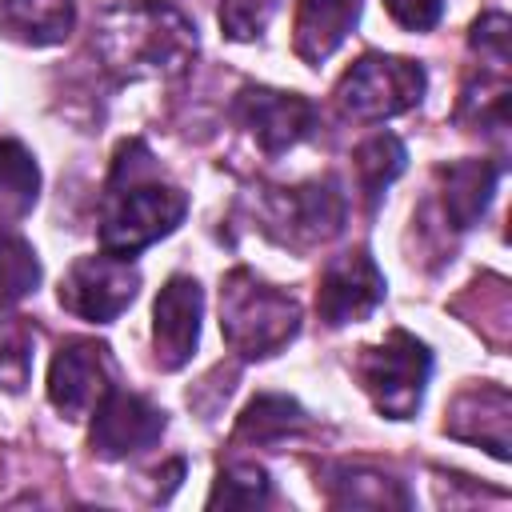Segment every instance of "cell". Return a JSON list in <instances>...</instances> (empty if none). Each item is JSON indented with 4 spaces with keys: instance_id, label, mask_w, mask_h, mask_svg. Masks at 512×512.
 Returning a JSON list of instances; mask_svg holds the SVG:
<instances>
[{
    "instance_id": "21",
    "label": "cell",
    "mask_w": 512,
    "mask_h": 512,
    "mask_svg": "<svg viewBox=\"0 0 512 512\" xmlns=\"http://www.w3.org/2000/svg\"><path fill=\"white\" fill-rule=\"evenodd\" d=\"M456 120L468 124L472 132H504L508 128V68H492L480 76V84H468Z\"/></svg>"
},
{
    "instance_id": "20",
    "label": "cell",
    "mask_w": 512,
    "mask_h": 512,
    "mask_svg": "<svg viewBox=\"0 0 512 512\" xmlns=\"http://www.w3.org/2000/svg\"><path fill=\"white\" fill-rule=\"evenodd\" d=\"M40 168L20 140H0V216H24L36 204Z\"/></svg>"
},
{
    "instance_id": "25",
    "label": "cell",
    "mask_w": 512,
    "mask_h": 512,
    "mask_svg": "<svg viewBox=\"0 0 512 512\" xmlns=\"http://www.w3.org/2000/svg\"><path fill=\"white\" fill-rule=\"evenodd\" d=\"M280 0H220V28L232 40H252L264 32Z\"/></svg>"
},
{
    "instance_id": "7",
    "label": "cell",
    "mask_w": 512,
    "mask_h": 512,
    "mask_svg": "<svg viewBox=\"0 0 512 512\" xmlns=\"http://www.w3.org/2000/svg\"><path fill=\"white\" fill-rule=\"evenodd\" d=\"M136 288H140V272L128 264V256L116 252L80 256L60 280V304L80 320L112 324L136 300Z\"/></svg>"
},
{
    "instance_id": "19",
    "label": "cell",
    "mask_w": 512,
    "mask_h": 512,
    "mask_svg": "<svg viewBox=\"0 0 512 512\" xmlns=\"http://www.w3.org/2000/svg\"><path fill=\"white\" fill-rule=\"evenodd\" d=\"M404 164H408V152H404V144H400L396 136H388V132L368 136V140L352 152L356 188H360V196H364L368 208H376V200H380L384 188L404 172Z\"/></svg>"
},
{
    "instance_id": "6",
    "label": "cell",
    "mask_w": 512,
    "mask_h": 512,
    "mask_svg": "<svg viewBox=\"0 0 512 512\" xmlns=\"http://www.w3.org/2000/svg\"><path fill=\"white\" fill-rule=\"evenodd\" d=\"M264 232H272L280 244H320L340 232L344 224V192L332 176L308 180L300 188H272L260 208Z\"/></svg>"
},
{
    "instance_id": "4",
    "label": "cell",
    "mask_w": 512,
    "mask_h": 512,
    "mask_svg": "<svg viewBox=\"0 0 512 512\" xmlns=\"http://www.w3.org/2000/svg\"><path fill=\"white\" fill-rule=\"evenodd\" d=\"M428 376H432V352L404 328L388 332L376 348H364L360 356V384L372 396L376 412H384L388 420L416 416Z\"/></svg>"
},
{
    "instance_id": "17",
    "label": "cell",
    "mask_w": 512,
    "mask_h": 512,
    "mask_svg": "<svg viewBox=\"0 0 512 512\" xmlns=\"http://www.w3.org/2000/svg\"><path fill=\"white\" fill-rule=\"evenodd\" d=\"M328 500L336 508H408L412 496L400 480L368 468V464H340L328 480Z\"/></svg>"
},
{
    "instance_id": "15",
    "label": "cell",
    "mask_w": 512,
    "mask_h": 512,
    "mask_svg": "<svg viewBox=\"0 0 512 512\" xmlns=\"http://www.w3.org/2000/svg\"><path fill=\"white\" fill-rule=\"evenodd\" d=\"M360 16V0H300L296 8V56L304 64L328 60Z\"/></svg>"
},
{
    "instance_id": "23",
    "label": "cell",
    "mask_w": 512,
    "mask_h": 512,
    "mask_svg": "<svg viewBox=\"0 0 512 512\" xmlns=\"http://www.w3.org/2000/svg\"><path fill=\"white\" fill-rule=\"evenodd\" d=\"M40 284V260L32 252V244L16 232L0 228V304H12L28 292H36Z\"/></svg>"
},
{
    "instance_id": "3",
    "label": "cell",
    "mask_w": 512,
    "mask_h": 512,
    "mask_svg": "<svg viewBox=\"0 0 512 512\" xmlns=\"http://www.w3.org/2000/svg\"><path fill=\"white\" fill-rule=\"evenodd\" d=\"M220 332L244 360L276 356L300 332V304L256 272L236 268L220 284Z\"/></svg>"
},
{
    "instance_id": "9",
    "label": "cell",
    "mask_w": 512,
    "mask_h": 512,
    "mask_svg": "<svg viewBox=\"0 0 512 512\" xmlns=\"http://www.w3.org/2000/svg\"><path fill=\"white\" fill-rule=\"evenodd\" d=\"M380 300H384V272L376 268V260L364 248L328 260L320 288H316V312L328 328L372 316L380 308Z\"/></svg>"
},
{
    "instance_id": "18",
    "label": "cell",
    "mask_w": 512,
    "mask_h": 512,
    "mask_svg": "<svg viewBox=\"0 0 512 512\" xmlns=\"http://www.w3.org/2000/svg\"><path fill=\"white\" fill-rule=\"evenodd\" d=\"M308 416L292 396L260 392L236 420V444H280L296 432H304Z\"/></svg>"
},
{
    "instance_id": "11",
    "label": "cell",
    "mask_w": 512,
    "mask_h": 512,
    "mask_svg": "<svg viewBox=\"0 0 512 512\" xmlns=\"http://www.w3.org/2000/svg\"><path fill=\"white\" fill-rule=\"evenodd\" d=\"M112 388V360L108 348L96 340H68L48 372V400L60 416L80 420L88 408L100 404V396Z\"/></svg>"
},
{
    "instance_id": "5",
    "label": "cell",
    "mask_w": 512,
    "mask_h": 512,
    "mask_svg": "<svg viewBox=\"0 0 512 512\" xmlns=\"http://www.w3.org/2000/svg\"><path fill=\"white\" fill-rule=\"evenodd\" d=\"M424 96V68L416 60H404V56H360L340 88H336V100L340 108L352 116V120H388V116H400L408 112L412 104H420Z\"/></svg>"
},
{
    "instance_id": "8",
    "label": "cell",
    "mask_w": 512,
    "mask_h": 512,
    "mask_svg": "<svg viewBox=\"0 0 512 512\" xmlns=\"http://www.w3.org/2000/svg\"><path fill=\"white\" fill-rule=\"evenodd\" d=\"M164 432V408H156L140 392L108 388L92 408V452L104 460H124L152 448Z\"/></svg>"
},
{
    "instance_id": "12",
    "label": "cell",
    "mask_w": 512,
    "mask_h": 512,
    "mask_svg": "<svg viewBox=\"0 0 512 512\" xmlns=\"http://www.w3.org/2000/svg\"><path fill=\"white\" fill-rule=\"evenodd\" d=\"M200 312H204V296L192 276H172L160 288L152 304V344H156L160 368L176 372L192 360L200 340Z\"/></svg>"
},
{
    "instance_id": "14",
    "label": "cell",
    "mask_w": 512,
    "mask_h": 512,
    "mask_svg": "<svg viewBox=\"0 0 512 512\" xmlns=\"http://www.w3.org/2000/svg\"><path fill=\"white\" fill-rule=\"evenodd\" d=\"M436 176H440L444 216L456 232H464L492 204V192L500 184V164L496 160H456V164H444Z\"/></svg>"
},
{
    "instance_id": "10",
    "label": "cell",
    "mask_w": 512,
    "mask_h": 512,
    "mask_svg": "<svg viewBox=\"0 0 512 512\" xmlns=\"http://www.w3.org/2000/svg\"><path fill=\"white\" fill-rule=\"evenodd\" d=\"M232 116L240 120V128L252 132V140L268 156L300 144L316 128V104L312 100H304L296 92H272V88H244L232 100Z\"/></svg>"
},
{
    "instance_id": "13",
    "label": "cell",
    "mask_w": 512,
    "mask_h": 512,
    "mask_svg": "<svg viewBox=\"0 0 512 512\" xmlns=\"http://www.w3.org/2000/svg\"><path fill=\"white\" fill-rule=\"evenodd\" d=\"M508 424H512V400L500 384L468 388L452 400L444 432L468 444L488 448L496 460H508Z\"/></svg>"
},
{
    "instance_id": "1",
    "label": "cell",
    "mask_w": 512,
    "mask_h": 512,
    "mask_svg": "<svg viewBox=\"0 0 512 512\" xmlns=\"http://www.w3.org/2000/svg\"><path fill=\"white\" fill-rule=\"evenodd\" d=\"M188 212V196L156 180L152 152L140 140L120 144L112 160V180L100 208V244L116 256H136L140 248L168 236Z\"/></svg>"
},
{
    "instance_id": "24",
    "label": "cell",
    "mask_w": 512,
    "mask_h": 512,
    "mask_svg": "<svg viewBox=\"0 0 512 512\" xmlns=\"http://www.w3.org/2000/svg\"><path fill=\"white\" fill-rule=\"evenodd\" d=\"M32 340H36V332L20 316L0 320V388L20 392L28 384V376H32Z\"/></svg>"
},
{
    "instance_id": "22",
    "label": "cell",
    "mask_w": 512,
    "mask_h": 512,
    "mask_svg": "<svg viewBox=\"0 0 512 512\" xmlns=\"http://www.w3.org/2000/svg\"><path fill=\"white\" fill-rule=\"evenodd\" d=\"M268 472L260 464H228L220 468L212 492H208V508H260L268 504Z\"/></svg>"
},
{
    "instance_id": "27",
    "label": "cell",
    "mask_w": 512,
    "mask_h": 512,
    "mask_svg": "<svg viewBox=\"0 0 512 512\" xmlns=\"http://www.w3.org/2000/svg\"><path fill=\"white\" fill-rule=\"evenodd\" d=\"M384 8H388V16H392L400 28H408V32H428V28H436V20H440V12H444V0H384Z\"/></svg>"
},
{
    "instance_id": "2",
    "label": "cell",
    "mask_w": 512,
    "mask_h": 512,
    "mask_svg": "<svg viewBox=\"0 0 512 512\" xmlns=\"http://www.w3.org/2000/svg\"><path fill=\"white\" fill-rule=\"evenodd\" d=\"M100 52L124 76H168L192 60L196 28L164 0H136L100 20Z\"/></svg>"
},
{
    "instance_id": "26",
    "label": "cell",
    "mask_w": 512,
    "mask_h": 512,
    "mask_svg": "<svg viewBox=\"0 0 512 512\" xmlns=\"http://www.w3.org/2000/svg\"><path fill=\"white\" fill-rule=\"evenodd\" d=\"M472 48L480 52V60L508 68V56H512V24H508V16L504 12L480 16L472 24Z\"/></svg>"
},
{
    "instance_id": "16",
    "label": "cell",
    "mask_w": 512,
    "mask_h": 512,
    "mask_svg": "<svg viewBox=\"0 0 512 512\" xmlns=\"http://www.w3.org/2000/svg\"><path fill=\"white\" fill-rule=\"evenodd\" d=\"M76 0H0V32L8 40L48 48L72 32Z\"/></svg>"
}]
</instances>
